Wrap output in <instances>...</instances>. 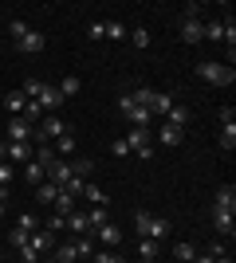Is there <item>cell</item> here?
Segmentation results:
<instances>
[{"label":"cell","mask_w":236,"mask_h":263,"mask_svg":"<svg viewBox=\"0 0 236 263\" xmlns=\"http://www.w3.org/2000/svg\"><path fill=\"white\" fill-rule=\"evenodd\" d=\"M67 122L59 118V114H47L40 126H32V142H47V138H67Z\"/></svg>","instance_id":"6da1fadb"},{"label":"cell","mask_w":236,"mask_h":263,"mask_svg":"<svg viewBox=\"0 0 236 263\" xmlns=\"http://www.w3.org/2000/svg\"><path fill=\"white\" fill-rule=\"evenodd\" d=\"M126 145H130L138 157H154V134H150V126H130Z\"/></svg>","instance_id":"7a4b0ae2"},{"label":"cell","mask_w":236,"mask_h":263,"mask_svg":"<svg viewBox=\"0 0 236 263\" xmlns=\"http://www.w3.org/2000/svg\"><path fill=\"white\" fill-rule=\"evenodd\" d=\"M197 75H201L205 83H213V87H228V83L236 79L228 63H197Z\"/></svg>","instance_id":"3957f363"},{"label":"cell","mask_w":236,"mask_h":263,"mask_svg":"<svg viewBox=\"0 0 236 263\" xmlns=\"http://www.w3.org/2000/svg\"><path fill=\"white\" fill-rule=\"evenodd\" d=\"M118 110H122V118L130 122V126H150V110L138 106L130 95H122V99H118Z\"/></svg>","instance_id":"277c9868"},{"label":"cell","mask_w":236,"mask_h":263,"mask_svg":"<svg viewBox=\"0 0 236 263\" xmlns=\"http://www.w3.org/2000/svg\"><path fill=\"white\" fill-rule=\"evenodd\" d=\"M181 40L185 44H201L205 40V24L197 16H181Z\"/></svg>","instance_id":"5b68a950"},{"label":"cell","mask_w":236,"mask_h":263,"mask_svg":"<svg viewBox=\"0 0 236 263\" xmlns=\"http://www.w3.org/2000/svg\"><path fill=\"white\" fill-rule=\"evenodd\" d=\"M4 161H32V142H8L4 145Z\"/></svg>","instance_id":"8992f818"},{"label":"cell","mask_w":236,"mask_h":263,"mask_svg":"<svg viewBox=\"0 0 236 263\" xmlns=\"http://www.w3.org/2000/svg\"><path fill=\"white\" fill-rule=\"evenodd\" d=\"M35 102H40L44 110H51V114H56V110L63 106V95H59V90L51 87V83H44V90H40V99H35Z\"/></svg>","instance_id":"52a82bcc"},{"label":"cell","mask_w":236,"mask_h":263,"mask_svg":"<svg viewBox=\"0 0 236 263\" xmlns=\"http://www.w3.org/2000/svg\"><path fill=\"white\" fill-rule=\"evenodd\" d=\"M90 236H99L102 248H118V243H122V232H118V224H102V228H95Z\"/></svg>","instance_id":"ba28073f"},{"label":"cell","mask_w":236,"mask_h":263,"mask_svg":"<svg viewBox=\"0 0 236 263\" xmlns=\"http://www.w3.org/2000/svg\"><path fill=\"white\" fill-rule=\"evenodd\" d=\"M166 236H169V220H161V216H150L146 232H142V240H166Z\"/></svg>","instance_id":"9c48e42d"},{"label":"cell","mask_w":236,"mask_h":263,"mask_svg":"<svg viewBox=\"0 0 236 263\" xmlns=\"http://www.w3.org/2000/svg\"><path fill=\"white\" fill-rule=\"evenodd\" d=\"M213 228H216V236H232V228H236L232 212H225V209H213Z\"/></svg>","instance_id":"30bf717a"},{"label":"cell","mask_w":236,"mask_h":263,"mask_svg":"<svg viewBox=\"0 0 236 263\" xmlns=\"http://www.w3.org/2000/svg\"><path fill=\"white\" fill-rule=\"evenodd\" d=\"M8 138L12 142H32V126H28L24 118H12L8 122Z\"/></svg>","instance_id":"8fae6325"},{"label":"cell","mask_w":236,"mask_h":263,"mask_svg":"<svg viewBox=\"0 0 236 263\" xmlns=\"http://www.w3.org/2000/svg\"><path fill=\"white\" fill-rule=\"evenodd\" d=\"M28 248H32L35 255H44V252H51V248H56V240H51V232H32Z\"/></svg>","instance_id":"7c38bea8"},{"label":"cell","mask_w":236,"mask_h":263,"mask_svg":"<svg viewBox=\"0 0 236 263\" xmlns=\"http://www.w3.org/2000/svg\"><path fill=\"white\" fill-rule=\"evenodd\" d=\"M47 181L63 189V185H67V181H71V165H67V161H56V165H51V169H47Z\"/></svg>","instance_id":"4fadbf2b"},{"label":"cell","mask_w":236,"mask_h":263,"mask_svg":"<svg viewBox=\"0 0 236 263\" xmlns=\"http://www.w3.org/2000/svg\"><path fill=\"white\" fill-rule=\"evenodd\" d=\"M185 122H189V110H185V106H169L166 110V126H173V130L185 134Z\"/></svg>","instance_id":"5bb4252c"},{"label":"cell","mask_w":236,"mask_h":263,"mask_svg":"<svg viewBox=\"0 0 236 263\" xmlns=\"http://www.w3.org/2000/svg\"><path fill=\"white\" fill-rule=\"evenodd\" d=\"M213 209H225V212H236V189L225 185V189H216V204Z\"/></svg>","instance_id":"9a60e30c"},{"label":"cell","mask_w":236,"mask_h":263,"mask_svg":"<svg viewBox=\"0 0 236 263\" xmlns=\"http://www.w3.org/2000/svg\"><path fill=\"white\" fill-rule=\"evenodd\" d=\"M157 255H161L157 240H138V259L142 263H157Z\"/></svg>","instance_id":"2e32d148"},{"label":"cell","mask_w":236,"mask_h":263,"mask_svg":"<svg viewBox=\"0 0 236 263\" xmlns=\"http://www.w3.org/2000/svg\"><path fill=\"white\" fill-rule=\"evenodd\" d=\"M24 181H28V185H44V181H47V169H44V165H35V161H28V165H24Z\"/></svg>","instance_id":"e0dca14e"},{"label":"cell","mask_w":236,"mask_h":263,"mask_svg":"<svg viewBox=\"0 0 236 263\" xmlns=\"http://www.w3.org/2000/svg\"><path fill=\"white\" fill-rule=\"evenodd\" d=\"M51 209H56V216H71V212H75V197H71V193H63V189H59V197L51 200Z\"/></svg>","instance_id":"ac0fdd59"},{"label":"cell","mask_w":236,"mask_h":263,"mask_svg":"<svg viewBox=\"0 0 236 263\" xmlns=\"http://www.w3.org/2000/svg\"><path fill=\"white\" fill-rule=\"evenodd\" d=\"M16 47H20L24 55H35V51H44V35H40V32H28Z\"/></svg>","instance_id":"d6986e66"},{"label":"cell","mask_w":236,"mask_h":263,"mask_svg":"<svg viewBox=\"0 0 236 263\" xmlns=\"http://www.w3.org/2000/svg\"><path fill=\"white\" fill-rule=\"evenodd\" d=\"M32 161H35V165H44V169H51V165H56L59 157H56V149H51L47 142H40V149L32 154Z\"/></svg>","instance_id":"ffe728a7"},{"label":"cell","mask_w":236,"mask_h":263,"mask_svg":"<svg viewBox=\"0 0 236 263\" xmlns=\"http://www.w3.org/2000/svg\"><path fill=\"white\" fill-rule=\"evenodd\" d=\"M4 106H8V114H16V118H20L24 106H28V99H24L20 90H8V95H4Z\"/></svg>","instance_id":"44dd1931"},{"label":"cell","mask_w":236,"mask_h":263,"mask_svg":"<svg viewBox=\"0 0 236 263\" xmlns=\"http://www.w3.org/2000/svg\"><path fill=\"white\" fill-rule=\"evenodd\" d=\"M63 228H71V232H79V236H90V224H87V212H71L67 216V224Z\"/></svg>","instance_id":"7402d4cb"},{"label":"cell","mask_w":236,"mask_h":263,"mask_svg":"<svg viewBox=\"0 0 236 263\" xmlns=\"http://www.w3.org/2000/svg\"><path fill=\"white\" fill-rule=\"evenodd\" d=\"M87 224H90V232L102 228V224H111V216H106V204H95V209L87 212Z\"/></svg>","instance_id":"603a6c76"},{"label":"cell","mask_w":236,"mask_h":263,"mask_svg":"<svg viewBox=\"0 0 236 263\" xmlns=\"http://www.w3.org/2000/svg\"><path fill=\"white\" fill-rule=\"evenodd\" d=\"M157 142H161V145H181V142H185V134H181V130H173V126H161Z\"/></svg>","instance_id":"cb8c5ba5"},{"label":"cell","mask_w":236,"mask_h":263,"mask_svg":"<svg viewBox=\"0 0 236 263\" xmlns=\"http://www.w3.org/2000/svg\"><path fill=\"white\" fill-rule=\"evenodd\" d=\"M40 90H44V79H24L20 95H24V99H28V102H32V99H40Z\"/></svg>","instance_id":"d4e9b609"},{"label":"cell","mask_w":236,"mask_h":263,"mask_svg":"<svg viewBox=\"0 0 236 263\" xmlns=\"http://www.w3.org/2000/svg\"><path fill=\"white\" fill-rule=\"evenodd\" d=\"M173 255H177L181 263H193V259H197V248H193V243H185V240H181V243H173Z\"/></svg>","instance_id":"484cf974"},{"label":"cell","mask_w":236,"mask_h":263,"mask_svg":"<svg viewBox=\"0 0 236 263\" xmlns=\"http://www.w3.org/2000/svg\"><path fill=\"white\" fill-rule=\"evenodd\" d=\"M16 228H20V232H28V236H32V232L40 228V220H35V212H20V220H16Z\"/></svg>","instance_id":"4316f807"},{"label":"cell","mask_w":236,"mask_h":263,"mask_svg":"<svg viewBox=\"0 0 236 263\" xmlns=\"http://www.w3.org/2000/svg\"><path fill=\"white\" fill-rule=\"evenodd\" d=\"M102 28H106V40H126V24L122 20H106Z\"/></svg>","instance_id":"83f0119b"},{"label":"cell","mask_w":236,"mask_h":263,"mask_svg":"<svg viewBox=\"0 0 236 263\" xmlns=\"http://www.w3.org/2000/svg\"><path fill=\"white\" fill-rule=\"evenodd\" d=\"M83 197H87L90 204H106V193H102L99 185H90V181H87V185H83Z\"/></svg>","instance_id":"f1b7e54d"},{"label":"cell","mask_w":236,"mask_h":263,"mask_svg":"<svg viewBox=\"0 0 236 263\" xmlns=\"http://www.w3.org/2000/svg\"><path fill=\"white\" fill-rule=\"evenodd\" d=\"M79 87H83V83H79V79L75 75H67V79H63V83H59V95H63V99H71V95H79Z\"/></svg>","instance_id":"f546056e"},{"label":"cell","mask_w":236,"mask_h":263,"mask_svg":"<svg viewBox=\"0 0 236 263\" xmlns=\"http://www.w3.org/2000/svg\"><path fill=\"white\" fill-rule=\"evenodd\" d=\"M173 106V99H169V95H154V102H150V114H161V118H166V110Z\"/></svg>","instance_id":"4dcf8cb0"},{"label":"cell","mask_w":236,"mask_h":263,"mask_svg":"<svg viewBox=\"0 0 236 263\" xmlns=\"http://www.w3.org/2000/svg\"><path fill=\"white\" fill-rule=\"evenodd\" d=\"M35 193H40V200H44V204H51V200L59 197V185H51V181H44V185H35Z\"/></svg>","instance_id":"1f68e13d"},{"label":"cell","mask_w":236,"mask_h":263,"mask_svg":"<svg viewBox=\"0 0 236 263\" xmlns=\"http://www.w3.org/2000/svg\"><path fill=\"white\" fill-rule=\"evenodd\" d=\"M205 40H213V44H225V28H221V20L205 24Z\"/></svg>","instance_id":"d6a6232c"},{"label":"cell","mask_w":236,"mask_h":263,"mask_svg":"<svg viewBox=\"0 0 236 263\" xmlns=\"http://www.w3.org/2000/svg\"><path fill=\"white\" fill-rule=\"evenodd\" d=\"M79 252H75V243H63V248H56V263H75Z\"/></svg>","instance_id":"836d02e7"},{"label":"cell","mask_w":236,"mask_h":263,"mask_svg":"<svg viewBox=\"0 0 236 263\" xmlns=\"http://www.w3.org/2000/svg\"><path fill=\"white\" fill-rule=\"evenodd\" d=\"M154 95H157V90H150V87H138L134 95H130V99H134L138 106H146V110H150V102H154Z\"/></svg>","instance_id":"e575fe53"},{"label":"cell","mask_w":236,"mask_h":263,"mask_svg":"<svg viewBox=\"0 0 236 263\" xmlns=\"http://www.w3.org/2000/svg\"><path fill=\"white\" fill-rule=\"evenodd\" d=\"M130 40H134V47H150V32L142 28V24H134V32H126Z\"/></svg>","instance_id":"d590c367"},{"label":"cell","mask_w":236,"mask_h":263,"mask_svg":"<svg viewBox=\"0 0 236 263\" xmlns=\"http://www.w3.org/2000/svg\"><path fill=\"white\" fill-rule=\"evenodd\" d=\"M221 149H228V154L236 149V122H232V126H225V134H221Z\"/></svg>","instance_id":"8d00e7d4"},{"label":"cell","mask_w":236,"mask_h":263,"mask_svg":"<svg viewBox=\"0 0 236 263\" xmlns=\"http://www.w3.org/2000/svg\"><path fill=\"white\" fill-rule=\"evenodd\" d=\"M28 32H32V28H28V24H24V20H12V24H8V35H12V40H16V44H20V40H24V35H28Z\"/></svg>","instance_id":"74e56055"},{"label":"cell","mask_w":236,"mask_h":263,"mask_svg":"<svg viewBox=\"0 0 236 263\" xmlns=\"http://www.w3.org/2000/svg\"><path fill=\"white\" fill-rule=\"evenodd\" d=\"M67 165H71V177H83V181H87V177H90V169H95L90 161H67Z\"/></svg>","instance_id":"f35d334b"},{"label":"cell","mask_w":236,"mask_h":263,"mask_svg":"<svg viewBox=\"0 0 236 263\" xmlns=\"http://www.w3.org/2000/svg\"><path fill=\"white\" fill-rule=\"evenodd\" d=\"M75 252L79 255H95V240H90V236H79V240H75Z\"/></svg>","instance_id":"ab89813d"},{"label":"cell","mask_w":236,"mask_h":263,"mask_svg":"<svg viewBox=\"0 0 236 263\" xmlns=\"http://www.w3.org/2000/svg\"><path fill=\"white\" fill-rule=\"evenodd\" d=\"M83 185H87L83 177H71L67 185H63V193H71V197H83Z\"/></svg>","instance_id":"60d3db41"},{"label":"cell","mask_w":236,"mask_h":263,"mask_svg":"<svg viewBox=\"0 0 236 263\" xmlns=\"http://www.w3.org/2000/svg\"><path fill=\"white\" fill-rule=\"evenodd\" d=\"M51 149H56V157H59V154H71V149H75V138H71V134H67V138H59Z\"/></svg>","instance_id":"b9f144b4"},{"label":"cell","mask_w":236,"mask_h":263,"mask_svg":"<svg viewBox=\"0 0 236 263\" xmlns=\"http://www.w3.org/2000/svg\"><path fill=\"white\" fill-rule=\"evenodd\" d=\"M95 263H126L118 252H95Z\"/></svg>","instance_id":"7bdbcfd3"},{"label":"cell","mask_w":236,"mask_h":263,"mask_svg":"<svg viewBox=\"0 0 236 263\" xmlns=\"http://www.w3.org/2000/svg\"><path fill=\"white\" fill-rule=\"evenodd\" d=\"M111 154H114V157H126V154H130V145H126V138H114V142H111Z\"/></svg>","instance_id":"ee69618b"},{"label":"cell","mask_w":236,"mask_h":263,"mask_svg":"<svg viewBox=\"0 0 236 263\" xmlns=\"http://www.w3.org/2000/svg\"><path fill=\"white\" fill-rule=\"evenodd\" d=\"M8 185H12V165L0 161V189H8Z\"/></svg>","instance_id":"f6af8a7d"},{"label":"cell","mask_w":236,"mask_h":263,"mask_svg":"<svg viewBox=\"0 0 236 263\" xmlns=\"http://www.w3.org/2000/svg\"><path fill=\"white\" fill-rule=\"evenodd\" d=\"M87 35H90V40H106V28H102V20H95V24H90V28H87Z\"/></svg>","instance_id":"bcb514c9"},{"label":"cell","mask_w":236,"mask_h":263,"mask_svg":"<svg viewBox=\"0 0 236 263\" xmlns=\"http://www.w3.org/2000/svg\"><path fill=\"white\" fill-rule=\"evenodd\" d=\"M236 122V106H221V126H232Z\"/></svg>","instance_id":"7dc6e473"},{"label":"cell","mask_w":236,"mask_h":263,"mask_svg":"<svg viewBox=\"0 0 236 263\" xmlns=\"http://www.w3.org/2000/svg\"><path fill=\"white\" fill-rule=\"evenodd\" d=\"M8 240H12V243H16V248H24V243L32 240V236H28V232H20V228H16V232H8Z\"/></svg>","instance_id":"c3c4849f"},{"label":"cell","mask_w":236,"mask_h":263,"mask_svg":"<svg viewBox=\"0 0 236 263\" xmlns=\"http://www.w3.org/2000/svg\"><path fill=\"white\" fill-rule=\"evenodd\" d=\"M63 224H67V216H56V212L47 216V228H51V232H59V228H63Z\"/></svg>","instance_id":"681fc988"},{"label":"cell","mask_w":236,"mask_h":263,"mask_svg":"<svg viewBox=\"0 0 236 263\" xmlns=\"http://www.w3.org/2000/svg\"><path fill=\"white\" fill-rule=\"evenodd\" d=\"M20 255H24V263H40V255H35L32 248H28V243H24V248H20Z\"/></svg>","instance_id":"f907efd6"},{"label":"cell","mask_w":236,"mask_h":263,"mask_svg":"<svg viewBox=\"0 0 236 263\" xmlns=\"http://www.w3.org/2000/svg\"><path fill=\"white\" fill-rule=\"evenodd\" d=\"M193 263H213V255H197V259H193Z\"/></svg>","instance_id":"816d5d0a"},{"label":"cell","mask_w":236,"mask_h":263,"mask_svg":"<svg viewBox=\"0 0 236 263\" xmlns=\"http://www.w3.org/2000/svg\"><path fill=\"white\" fill-rule=\"evenodd\" d=\"M213 263H232V259H228V255H216V259Z\"/></svg>","instance_id":"f5cc1de1"},{"label":"cell","mask_w":236,"mask_h":263,"mask_svg":"<svg viewBox=\"0 0 236 263\" xmlns=\"http://www.w3.org/2000/svg\"><path fill=\"white\" fill-rule=\"evenodd\" d=\"M0 216H4V200H0Z\"/></svg>","instance_id":"db71d44e"}]
</instances>
